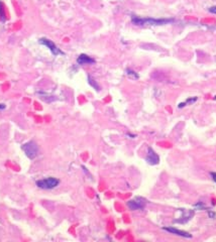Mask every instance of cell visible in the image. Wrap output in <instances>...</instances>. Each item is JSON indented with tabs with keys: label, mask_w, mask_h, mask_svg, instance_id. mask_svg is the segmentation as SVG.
Here are the masks:
<instances>
[{
	"label": "cell",
	"mask_w": 216,
	"mask_h": 242,
	"mask_svg": "<svg viewBox=\"0 0 216 242\" xmlns=\"http://www.w3.org/2000/svg\"><path fill=\"white\" fill-rule=\"evenodd\" d=\"M146 161L147 162V163L152 164V166H155V164H158L160 162V157L152 147H147V153L146 157Z\"/></svg>",
	"instance_id": "cell-6"
},
{
	"label": "cell",
	"mask_w": 216,
	"mask_h": 242,
	"mask_svg": "<svg viewBox=\"0 0 216 242\" xmlns=\"http://www.w3.org/2000/svg\"><path fill=\"white\" fill-rule=\"evenodd\" d=\"M208 214H209V217H210V218H214V217H215V213L211 212V211H208Z\"/></svg>",
	"instance_id": "cell-15"
},
{
	"label": "cell",
	"mask_w": 216,
	"mask_h": 242,
	"mask_svg": "<svg viewBox=\"0 0 216 242\" xmlns=\"http://www.w3.org/2000/svg\"><path fill=\"white\" fill-rule=\"evenodd\" d=\"M40 42L42 43V45L46 46L47 48H49V50L52 52L53 55L58 56V55H63V54H64V52H62L60 48L55 45L54 42H53L52 41H50V40H47V38H41Z\"/></svg>",
	"instance_id": "cell-5"
},
{
	"label": "cell",
	"mask_w": 216,
	"mask_h": 242,
	"mask_svg": "<svg viewBox=\"0 0 216 242\" xmlns=\"http://www.w3.org/2000/svg\"><path fill=\"white\" fill-rule=\"evenodd\" d=\"M126 75L128 77H130V78H132V79H137L138 78V75L136 74V73L134 71H132V70H129V69L126 70Z\"/></svg>",
	"instance_id": "cell-9"
},
{
	"label": "cell",
	"mask_w": 216,
	"mask_h": 242,
	"mask_svg": "<svg viewBox=\"0 0 216 242\" xmlns=\"http://www.w3.org/2000/svg\"><path fill=\"white\" fill-rule=\"evenodd\" d=\"M210 177L213 180V182L216 183V173H210Z\"/></svg>",
	"instance_id": "cell-12"
},
{
	"label": "cell",
	"mask_w": 216,
	"mask_h": 242,
	"mask_svg": "<svg viewBox=\"0 0 216 242\" xmlns=\"http://www.w3.org/2000/svg\"><path fill=\"white\" fill-rule=\"evenodd\" d=\"M195 207L199 208V209H204V205L202 204V203H198V204H196Z\"/></svg>",
	"instance_id": "cell-14"
},
{
	"label": "cell",
	"mask_w": 216,
	"mask_h": 242,
	"mask_svg": "<svg viewBox=\"0 0 216 242\" xmlns=\"http://www.w3.org/2000/svg\"><path fill=\"white\" fill-rule=\"evenodd\" d=\"M0 18H1L2 21H5V13H4L3 6H2V3H1V2H0Z\"/></svg>",
	"instance_id": "cell-11"
},
{
	"label": "cell",
	"mask_w": 216,
	"mask_h": 242,
	"mask_svg": "<svg viewBox=\"0 0 216 242\" xmlns=\"http://www.w3.org/2000/svg\"><path fill=\"white\" fill-rule=\"evenodd\" d=\"M163 230H165L167 232H170V233H172V234L184 237V238H192V235L189 233V232H186V231H183V230H179V229L175 228V227H163Z\"/></svg>",
	"instance_id": "cell-7"
},
{
	"label": "cell",
	"mask_w": 216,
	"mask_h": 242,
	"mask_svg": "<svg viewBox=\"0 0 216 242\" xmlns=\"http://www.w3.org/2000/svg\"><path fill=\"white\" fill-rule=\"evenodd\" d=\"M3 109H5V105H4V104H0V110H3Z\"/></svg>",
	"instance_id": "cell-16"
},
{
	"label": "cell",
	"mask_w": 216,
	"mask_h": 242,
	"mask_svg": "<svg viewBox=\"0 0 216 242\" xmlns=\"http://www.w3.org/2000/svg\"><path fill=\"white\" fill-rule=\"evenodd\" d=\"M88 82H89V84H90L91 86H92V87H94V88H95L96 90H99L100 87H99V86H98V84L95 82V80H93V79H92V77H91V76H89V77H88Z\"/></svg>",
	"instance_id": "cell-10"
},
{
	"label": "cell",
	"mask_w": 216,
	"mask_h": 242,
	"mask_svg": "<svg viewBox=\"0 0 216 242\" xmlns=\"http://www.w3.org/2000/svg\"><path fill=\"white\" fill-rule=\"evenodd\" d=\"M22 151H25V156L30 158L33 159L37 157L38 154V145L35 142V141H28L26 143H25L22 145Z\"/></svg>",
	"instance_id": "cell-3"
},
{
	"label": "cell",
	"mask_w": 216,
	"mask_h": 242,
	"mask_svg": "<svg viewBox=\"0 0 216 242\" xmlns=\"http://www.w3.org/2000/svg\"><path fill=\"white\" fill-rule=\"evenodd\" d=\"M132 23L136 25H163L173 22V19H155V18H141L137 16H132Z\"/></svg>",
	"instance_id": "cell-1"
},
{
	"label": "cell",
	"mask_w": 216,
	"mask_h": 242,
	"mask_svg": "<svg viewBox=\"0 0 216 242\" xmlns=\"http://www.w3.org/2000/svg\"><path fill=\"white\" fill-rule=\"evenodd\" d=\"M60 181L56 178H47L36 181V186L42 190H52L59 186Z\"/></svg>",
	"instance_id": "cell-2"
},
{
	"label": "cell",
	"mask_w": 216,
	"mask_h": 242,
	"mask_svg": "<svg viewBox=\"0 0 216 242\" xmlns=\"http://www.w3.org/2000/svg\"><path fill=\"white\" fill-rule=\"evenodd\" d=\"M77 63H78L79 65H92L95 63V60L92 59L91 57L85 55V54H82L80 55L78 57V59H77Z\"/></svg>",
	"instance_id": "cell-8"
},
{
	"label": "cell",
	"mask_w": 216,
	"mask_h": 242,
	"mask_svg": "<svg viewBox=\"0 0 216 242\" xmlns=\"http://www.w3.org/2000/svg\"><path fill=\"white\" fill-rule=\"evenodd\" d=\"M209 11L211 13H213V14H216V6H213V7L209 8Z\"/></svg>",
	"instance_id": "cell-13"
},
{
	"label": "cell",
	"mask_w": 216,
	"mask_h": 242,
	"mask_svg": "<svg viewBox=\"0 0 216 242\" xmlns=\"http://www.w3.org/2000/svg\"><path fill=\"white\" fill-rule=\"evenodd\" d=\"M146 204H147V200L145 198L136 197L127 202V207L132 211H136V210H142L143 208L146 207Z\"/></svg>",
	"instance_id": "cell-4"
}]
</instances>
